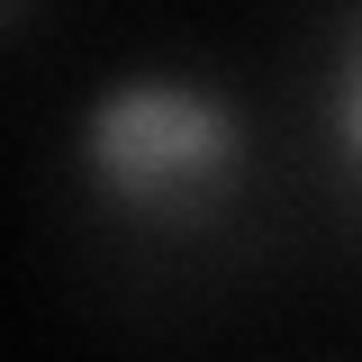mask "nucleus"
I'll list each match as a JSON object with an SVG mask.
<instances>
[{"instance_id": "obj_2", "label": "nucleus", "mask_w": 362, "mask_h": 362, "mask_svg": "<svg viewBox=\"0 0 362 362\" xmlns=\"http://www.w3.org/2000/svg\"><path fill=\"white\" fill-rule=\"evenodd\" d=\"M326 145L344 154V173L362 181V0L335 28V54H326Z\"/></svg>"}, {"instance_id": "obj_1", "label": "nucleus", "mask_w": 362, "mask_h": 362, "mask_svg": "<svg viewBox=\"0 0 362 362\" xmlns=\"http://www.w3.org/2000/svg\"><path fill=\"white\" fill-rule=\"evenodd\" d=\"M73 163H82L90 199H109L118 218L181 235L235 199V181L254 163V127L226 90L190 82V73H118L82 100Z\"/></svg>"}]
</instances>
